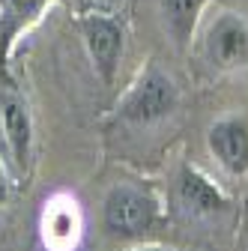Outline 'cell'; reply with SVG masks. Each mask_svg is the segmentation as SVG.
Returning a JSON list of instances; mask_svg holds the SVG:
<instances>
[{
	"mask_svg": "<svg viewBox=\"0 0 248 251\" xmlns=\"http://www.w3.org/2000/svg\"><path fill=\"white\" fill-rule=\"evenodd\" d=\"M81 36L87 54L93 60V69L99 72L105 84H114L123 57V27L114 15H84L81 18Z\"/></svg>",
	"mask_w": 248,
	"mask_h": 251,
	"instance_id": "5b68a950",
	"label": "cell"
},
{
	"mask_svg": "<svg viewBox=\"0 0 248 251\" xmlns=\"http://www.w3.org/2000/svg\"><path fill=\"white\" fill-rule=\"evenodd\" d=\"M176 105H179V90L174 78L152 63L138 75V81L126 93V99L120 102V117L135 126H152L171 117Z\"/></svg>",
	"mask_w": 248,
	"mask_h": 251,
	"instance_id": "6da1fadb",
	"label": "cell"
},
{
	"mask_svg": "<svg viewBox=\"0 0 248 251\" xmlns=\"http://www.w3.org/2000/svg\"><path fill=\"white\" fill-rule=\"evenodd\" d=\"M203 6H206V0H159L165 27H168V33L174 36L176 45H185L192 39Z\"/></svg>",
	"mask_w": 248,
	"mask_h": 251,
	"instance_id": "30bf717a",
	"label": "cell"
},
{
	"mask_svg": "<svg viewBox=\"0 0 248 251\" xmlns=\"http://www.w3.org/2000/svg\"><path fill=\"white\" fill-rule=\"evenodd\" d=\"M39 230H42V245L48 251H75L84 233V215L78 201L66 192L48 198L39 218Z\"/></svg>",
	"mask_w": 248,
	"mask_h": 251,
	"instance_id": "8992f818",
	"label": "cell"
},
{
	"mask_svg": "<svg viewBox=\"0 0 248 251\" xmlns=\"http://www.w3.org/2000/svg\"><path fill=\"white\" fill-rule=\"evenodd\" d=\"M176 198H179V206L195 218L215 215L227 206V195L219 188V182H212L203 171L189 168V165L182 168L176 179Z\"/></svg>",
	"mask_w": 248,
	"mask_h": 251,
	"instance_id": "9c48e42d",
	"label": "cell"
},
{
	"mask_svg": "<svg viewBox=\"0 0 248 251\" xmlns=\"http://www.w3.org/2000/svg\"><path fill=\"white\" fill-rule=\"evenodd\" d=\"M206 144L209 152L215 155L227 174L242 176L248 174V123L239 117H224L215 120L206 132Z\"/></svg>",
	"mask_w": 248,
	"mask_h": 251,
	"instance_id": "52a82bcc",
	"label": "cell"
},
{
	"mask_svg": "<svg viewBox=\"0 0 248 251\" xmlns=\"http://www.w3.org/2000/svg\"><path fill=\"white\" fill-rule=\"evenodd\" d=\"M9 195H12V176H9L6 165L0 162V209L9 203Z\"/></svg>",
	"mask_w": 248,
	"mask_h": 251,
	"instance_id": "7c38bea8",
	"label": "cell"
},
{
	"mask_svg": "<svg viewBox=\"0 0 248 251\" xmlns=\"http://www.w3.org/2000/svg\"><path fill=\"white\" fill-rule=\"evenodd\" d=\"M206 60L215 69H239L248 66V24L236 12H222L206 30L203 39Z\"/></svg>",
	"mask_w": 248,
	"mask_h": 251,
	"instance_id": "277c9868",
	"label": "cell"
},
{
	"mask_svg": "<svg viewBox=\"0 0 248 251\" xmlns=\"http://www.w3.org/2000/svg\"><path fill=\"white\" fill-rule=\"evenodd\" d=\"M102 218H105L108 233L123 236V239H135V236H144L152 225H156L159 201L152 198L147 188L120 182V185L111 188L108 198H105Z\"/></svg>",
	"mask_w": 248,
	"mask_h": 251,
	"instance_id": "7a4b0ae2",
	"label": "cell"
},
{
	"mask_svg": "<svg viewBox=\"0 0 248 251\" xmlns=\"http://www.w3.org/2000/svg\"><path fill=\"white\" fill-rule=\"evenodd\" d=\"M138 251H165V248H138Z\"/></svg>",
	"mask_w": 248,
	"mask_h": 251,
	"instance_id": "4fadbf2b",
	"label": "cell"
},
{
	"mask_svg": "<svg viewBox=\"0 0 248 251\" xmlns=\"http://www.w3.org/2000/svg\"><path fill=\"white\" fill-rule=\"evenodd\" d=\"M75 3L84 15H114L123 6V0H75Z\"/></svg>",
	"mask_w": 248,
	"mask_h": 251,
	"instance_id": "8fae6325",
	"label": "cell"
},
{
	"mask_svg": "<svg viewBox=\"0 0 248 251\" xmlns=\"http://www.w3.org/2000/svg\"><path fill=\"white\" fill-rule=\"evenodd\" d=\"M51 3L54 0H0V69H6L15 42L42 21Z\"/></svg>",
	"mask_w": 248,
	"mask_h": 251,
	"instance_id": "ba28073f",
	"label": "cell"
},
{
	"mask_svg": "<svg viewBox=\"0 0 248 251\" xmlns=\"http://www.w3.org/2000/svg\"><path fill=\"white\" fill-rule=\"evenodd\" d=\"M0 132H3L15 174H27L33 159V117H30L27 99L12 84L0 90Z\"/></svg>",
	"mask_w": 248,
	"mask_h": 251,
	"instance_id": "3957f363",
	"label": "cell"
}]
</instances>
